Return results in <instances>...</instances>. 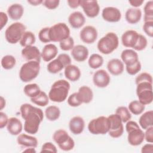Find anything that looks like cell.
Listing matches in <instances>:
<instances>
[{
	"label": "cell",
	"instance_id": "cell-1",
	"mask_svg": "<svg viewBox=\"0 0 153 153\" xmlns=\"http://www.w3.org/2000/svg\"><path fill=\"white\" fill-rule=\"evenodd\" d=\"M20 111L22 118L25 120L24 130L29 134H36L44 119L42 109L29 103H23L20 108Z\"/></svg>",
	"mask_w": 153,
	"mask_h": 153
},
{
	"label": "cell",
	"instance_id": "cell-2",
	"mask_svg": "<svg viewBox=\"0 0 153 153\" xmlns=\"http://www.w3.org/2000/svg\"><path fill=\"white\" fill-rule=\"evenodd\" d=\"M71 85L65 79H59L51 85L48 93V97L54 102L60 103L64 102L68 96Z\"/></svg>",
	"mask_w": 153,
	"mask_h": 153
},
{
	"label": "cell",
	"instance_id": "cell-3",
	"mask_svg": "<svg viewBox=\"0 0 153 153\" xmlns=\"http://www.w3.org/2000/svg\"><path fill=\"white\" fill-rule=\"evenodd\" d=\"M118 45L119 39L117 35L114 32H110L99 40L97 47L101 53L109 54L118 48Z\"/></svg>",
	"mask_w": 153,
	"mask_h": 153
},
{
	"label": "cell",
	"instance_id": "cell-4",
	"mask_svg": "<svg viewBox=\"0 0 153 153\" xmlns=\"http://www.w3.org/2000/svg\"><path fill=\"white\" fill-rule=\"evenodd\" d=\"M126 129L128 133L127 141L130 145L136 146L142 143L145 140L144 132L136 121L129 120L126 122Z\"/></svg>",
	"mask_w": 153,
	"mask_h": 153
},
{
	"label": "cell",
	"instance_id": "cell-5",
	"mask_svg": "<svg viewBox=\"0 0 153 153\" xmlns=\"http://www.w3.org/2000/svg\"><path fill=\"white\" fill-rule=\"evenodd\" d=\"M40 71V62L28 61L21 66L19 71V78L23 82H28L37 77Z\"/></svg>",
	"mask_w": 153,
	"mask_h": 153
},
{
	"label": "cell",
	"instance_id": "cell-6",
	"mask_svg": "<svg viewBox=\"0 0 153 153\" xmlns=\"http://www.w3.org/2000/svg\"><path fill=\"white\" fill-rule=\"evenodd\" d=\"M26 32L25 25L21 22L11 24L5 31V38L7 41L11 44L20 42L23 33Z\"/></svg>",
	"mask_w": 153,
	"mask_h": 153
},
{
	"label": "cell",
	"instance_id": "cell-7",
	"mask_svg": "<svg viewBox=\"0 0 153 153\" xmlns=\"http://www.w3.org/2000/svg\"><path fill=\"white\" fill-rule=\"evenodd\" d=\"M110 128L108 117L100 116L92 119L88 124V130L93 134H105L108 133Z\"/></svg>",
	"mask_w": 153,
	"mask_h": 153
},
{
	"label": "cell",
	"instance_id": "cell-8",
	"mask_svg": "<svg viewBox=\"0 0 153 153\" xmlns=\"http://www.w3.org/2000/svg\"><path fill=\"white\" fill-rule=\"evenodd\" d=\"M53 140L57 144L59 148L64 151H69L75 146L74 139L63 129H59L53 135Z\"/></svg>",
	"mask_w": 153,
	"mask_h": 153
},
{
	"label": "cell",
	"instance_id": "cell-9",
	"mask_svg": "<svg viewBox=\"0 0 153 153\" xmlns=\"http://www.w3.org/2000/svg\"><path fill=\"white\" fill-rule=\"evenodd\" d=\"M136 94L141 103L144 105L151 104L153 100L152 83L141 82L137 84Z\"/></svg>",
	"mask_w": 153,
	"mask_h": 153
},
{
	"label": "cell",
	"instance_id": "cell-10",
	"mask_svg": "<svg viewBox=\"0 0 153 153\" xmlns=\"http://www.w3.org/2000/svg\"><path fill=\"white\" fill-rule=\"evenodd\" d=\"M49 36L51 42H59L70 36V29L65 23H57L50 27Z\"/></svg>",
	"mask_w": 153,
	"mask_h": 153
},
{
	"label": "cell",
	"instance_id": "cell-11",
	"mask_svg": "<svg viewBox=\"0 0 153 153\" xmlns=\"http://www.w3.org/2000/svg\"><path fill=\"white\" fill-rule=\"evenodd\" d=\"M108 118L110 123V128L108 133L109 135L113 138L121 137L124 132V126L121 118L116 114H111Z\"/></svg>",
	"mask_w": 153,
	"mask_h": 153
},
{
	"label": "cell",
	"instance_id": "cell-12",
	"mask_svg": "<svg viewBox=\"0 0 153 153\" xmlns=\"http://www.w3.org/2000/svg\"><path fill=\"white\" fill-rule=\"evenodd\" d=\"M80 6L82 7L86 16L94 18L98 16L100 12V7L98 2L95 0H80Z\"/></svg>",
	"mask_w": 153,
	"mask_h": 153
},
{
	"label": "cell",
	"instance_id": "cell-13",
	"mask_svg": "<svg viewBox=\"0 0 153 153\" xmlns=\"http://www.w3.org/2000/svg\"><path fill=\"white\" fill-rule=\"evenodd\" d=\"M98 36L97 29L95 27L88 25L84 27L79 33L81 40L86 44H93L96 41Z\"/></svg>",
	"mask_w": 153,
	"mask_h": 153
},
{
	"label": "cell",
	"instance_id": "cell-14",
	"mask_svg": "<svg viewBox=\"0 0 153 153\" xmlns=\"http://www.w3.org/2000/svg\"><path fill=\"white\" fill-rule=\"evenodd\" d=\"M111 78L109 74L104 69L96 71L93 76L94 84L99 88L106 87L110 83Z\"/></svg>",
	"mask_w": 153,
	"mask_h": 153
},
{
	"label": "cell",
	"instance_id": "cell-15",
	"mask_svg": "<svg viewBox=\"0 0 153 153\" xmlns=\"http://www.w3.org/2000/svg\"><path fill=\"white\" fill-rule=\"evenodd\" d=\"M102 16L104 20L115 23L119 22L121 19V13L120 10L114 7H107L103 9Z\"/></svg>",
	"mask_w": 153,
	"mask_h": 153
},
{
	"label": "cell",
	"instance_id": "cell-16",
	"mask_svg": "<svg viewBox=\"0 0 153 153\" xmlns=\"http://www.w3.org/2000/svg\"><path fill=\"white\" fill-rule=\"evenodd\" d=\"M22 56L26 60L37 61L40 62L41 59V52L38 48L34 45L24 47L22 50Z\"/></svg>",
	"mask_w": 153,
	"mask_h": 153
},
{
	"label": "cell",
	"instance_id": "cell-17",
	"mask_svg": "<svg viewBox=\"0 0 153 153\" xmlns=\"http://www.w3.org/2000/svg\"><path fill=\"white\" fill-rule=\"evenodd\" d=\"M139 34V33L134 30H126L121 36V42L123 45L127 48H133L137 42Z\"/></svg>",
	"mask_w": 153,
	"mask_h": 153
},
{
	"label": "cell",
	"instance_id": "cell-18",
	"mask_svg": "<svg viewBox=\"0 0 153 153\" xmlns=\"http://www.w3.org/2000/svg\"><path fill=\"white\" fill-rule=\"evenodd\" d=\"M85 121L84 119L79 116L72 117L69 122V128L71 133L78 135L81 134L84 129Z\"/></svg>",
	"mask_w": 153,
	"mask_h": 153
},
{
	"label": "cell",
	"instance_id": "cell-19",
	"mask_svg": "<svg viewBox=\"0 0 153 153\" xmlns=\"http://www.w3.org/2000/svg\"><path fill=\"white\" fill-rule=\"evenodd\" d=\"M71 53L75 60L78 62H82L88 58L89 51L84 45H76L71 50Z\"/></svg>",
	"mask_w": 153,
	"mask_h": 153
},
{
	"label": "cell",
	"instance_id": "cell-20",
	"mask_svg": "<svg viewBox=\"0 0 153 153\" xmlns=\"http://www.w3.org/2000/svg\"><path fill=\"white\" fill-rule=\"evenodd\" d=\"M17 143L25 148H36L38 146L37 139L26 134H19L17 138Z\"/></svg>",
	"mask_w": 153,
	"mask_h": 153
},
{
	"label": "cell",
	"instance_id": "cell-21",
	"mask_svg": "<svg viewBox=\"0 0 153 153\" xmlns=\"http://www.w3.org/2000/svg\"><path fill=\"white\" fill-rule=\"evenodd\" d=\"M58 48L53 44L45 45L41 51V58L44 62H48L53 60L57 55Z\"/></svg>",
	"mask_w": 153,
	"mask_h": 153
},
{
	"label": "cell",
	"instance_id": "cell-22",
	"mask_svg": "<svg viewBox=\"0 0 153 153\" xmlns=\"http://www.w3.org/2000/svg\"><path fill=\"white\" fill-rule=\"evenodd\" d=\"M68 22L72 27L79 29L85 24V18L80 11H74L69 16Z\"/></svg>",
	"mask_w": 153,
	"mask_h": 153
},
{
	"label": "cell",
	"instance_id": "cell-23",
	"mask_svg": "<svg viewBox=\"0 0 153 153\" xmlns=\"http://www.w3.org/2000/svg\"><path fill=\"white\" fill-rule=\"evenodd\" d=\"M107 69L112 75L117 76L123 72L124 66L121 60L118 59H112L107 63Z\"/></svg>",
	"mask_w": 153,
	"mask_h": 153
},
{
	"label": "cell",
	"instance_id": "cell-24",
	"mask_svg": "<svg viewBox=\"0 0 153 153\" xmlns=\"http://www.w3.org/2000/svg\"><path fill=\"white\" fill-rule=\"evenodd\" d=\"M121 61L126 66H130L139 60L137 53L132 49H125L121 54Z\"/></svg>",
	"mask_w": 153,
	"mask_h": 153
},
{
	"label": "cell",
	"instance_id": "cell-25",
	"mask_svg": "<svg viewBox=\"0 0 153 153\" xmlns=\"http://www.w3.org/2000/svg\"><path fill=\"white\" fill-rule=\"evenodd\" d=\"M7 131L13 136L19 135L22 131L23 124L21 121L16 117H11L7 125Z\"/></svg>",
	"mask_w": 153,
	"mask_h": 153
},
{
	"label": "cell",
	"instance_id": "cell-26",
	"mask_svg": "<svg viewBox=\"0 0 153 153\" xmlns=\"http://www.w3.org/2000/svg\"><path fill=\"white\" fill-rule=\"evenodd\" d=\"M64 74L68 80L74 82L78 80L81 75L79 68L74 65H69L65 68Z\"/></svg>",
	"mask_w": 153,
	"mask_h": 153
},
{
	"label": "cell",
	"instance_id": "cell-27",
	"mask_svg": "<svg viewBox=\"0 0 153 153\" xmlns=\"http://www.w3.org/2000/svg\"><path fill=\"white\" fill-rule=\"evenodd\" d=\"M142 11L138 8H130L127 10L125 19L130 24H136L141 19Z\"/></svg>",
	"mask_w": 153,
	"mask_h": 153
},
{
	"label": "cell",
	"instance_id": "cell-28",
	"mask_svg": "<svg viewBox=\"0 0 153 153\" xmlns=\"http://www.w3.org/2000/svg\"><path fill=\"white\" fill-rule=\"evenodd\" d=\"M24 13V8L20 4H13L7 9L8 17L13 20H17L22 18Z\"/></svg>",
	"mask_w": 153,
	"mask_h": 153
},
{
	"label": "cell",
	"instance_id": "cell-29",
	"mask_svg": "<svg viewBox=\"0 0 153 153\" xmlns=\"http://www.w3.org/2000/svg\"><path fill=\"white\" fill-rule=\"evenodd\" d=\"M77 93L82 103H89L93 99V91L88 86H81L79 88Z\"/></svg>",
	"mask_w": 153,
	"mask_h": 153
},
{
	"label": "cell",
	"instance_id": "cell-30",
	"mask_svg": "<svg viewBox=\"0 0 153 153\" xmlns=\"http://www.w3.org/2000/svg\"><path fill=\"white\" fill-rule=\"evenodd\" d=\"M139 124L143 130L153 126V111H148L142 114L139 118Z\"/></svg>",
	"mask_w": 153,
	"mask_h": 153
},
{
	"label": "cell",
	"instance_id": "cell-31",
	"mask_svg": "<svg viewBox=\"0 0 153 153\" xmlns=\"http://www.w3.org/2000/svg\"><path fill=\"white\" fill-rule=\"evenodd\" d=\"M60 108L54 105L48 106L45 110V117L50 121H54L58 120L60 116Z\"/></svg>",
	"mask_w": 153,
	"mask_h": 153
},
{
	"label": "cell",
	"instance_id": "cell-32",
	"mask_svg": "<svg viewBox=\"0 0 153 153\" xmlns=\"http://www.w3.org/2000/svg\"><path fill=\"white\" fill-rule=\"evenodd\" d=\"M65 68V66L63 63L57 57L48 63L47 69L49 73L55 74L60 72Z\"/></svg>",
	"mask_w": 153,
	"mask_h": 153
},
{
	"label": "cell",
	"instance_id": "cell-33",
	"mask_svg": "<svg viewBox=\"0 0 153 153\" xmlns=\"http://www.w3.org/2000/svg\"><path fill=\"white\" fill-rule=\"evenodd\" d=\"M35 41L36 38L35 34L31 31H26L23 33L19 43L23 47H26L33 45L35 42Z\"/></svg>",
	"mask_w": 153,
	"mask_h": 153
},
{
	"label": "cell",
	"instance_id": "cell-34",
	"mask_svg": "<svg viewBox=\"0 0 153 153\" xmlns=\"http://www.w3.org/2000/svg\"><path fill=\"white\" fill-rule=\"evenodd\" d=\"M49 97L46 93L44 91H41L40 93L34 97L30 98V100L34 104L39 106H45L49 103Z\"/></svg>",
	"mask_w": 153,
	"mask_h": 153
},
{
	"label": "cell",
	"instance_id": "cell-35",
	"mask_svg": "<svg viewBox=\"0 0 153 153\" xmlns=\"http://www.w3.org/2000/svg\"><path fill=\"white\" fill-rule=\"evenodd\" d=\"M128 109L130 113L138 115L142 114L145 109V105L141 103L139 100H133L130 102Z\"/></svg>",
	"mask_w": 153,
	"mask_h": 153
},
{
	"label": "cell",
	"instance_id": "cell-36",
	"mask_svg": "<svg viewBox=\"0 0 153 153\" xmlns=\"http://www.w3.org/2000/svg\"><path fill=\"white\" fill-rule=\"evenodd\" d=\"M39 85L36 83L28 84L24 87V93L29 97L32 98L37 96L41 91Z\"/></svg>",
	"mask_w": 153,
	"mask_h": 153
},
{
	"label": "cell",
	"instance_id": "cell-37",
	"mask_svg": "<svg viewBox=\"0 0 153 153\" xmlns=\"http://www.w3.org/2000/svg\"><path fill=\"white\" fill-rule=\"evenodd\" d=\"M103 63V58L99 54H92L88 60V64L90 68L96 69L102 66Z\"/></svg>",
	"mask_w": 153,
	"mask_h": 153
},
{
	"label": "cell",
	"instance_id": "cell-38",
	"mask_svg": "<svg viewBox=\"0 0 153 153\" xmlns=\"http://www.w3.org/2000/svg\"><path fill=\"white\" fill-rule=\"evenodd\" d=\"M1 66L5 70L13 69L16 64V59L12 55H5L1 59Z\"/></svg>",
	"mask_w": 153,
	"mask_h": 153
},
{
	"label": "cell",
	"instance_id": "cell-39",
	"mask_svg": "<svg viewBox=\"0 0 153 153\" xmlns=\"http://www.w3.org/2000/svg\"><path fill=\"white\" fill-rule=\"evenodd\" d=\"M119 117L121 118L123 123H126L128 121L131 120V115L130 112L129 111L128 108L124 106H121L118 107L116 109L115 113Z\"/></svg>",
	"mask_w": 153,
	"mask_h": 153
},
{
	"label": "cell",
	"instance_id": "cell-40",
	"mask_svg": "<svg viewBox=\"0 0 153 153\" xmlns=\"http://www.w3.org/2000/svg\"><path fill=\"white\" fill-rule=\"evenodd\" d=\"M144 10V22L153 21V1H148L143 8Z\"/></svg>",
	"mask_w": 153,
	"mask_h": 153
},
{
	"label": "cell",
	"instance_id": "cell-41",
	"mask_svg": "<svg viewBox=\"0 0 153 153\" xmlns=\"http://www.w3.org/2000/svg\"><path fill=\"white\" fill-rule=\"evenodd\" d=\"M60 48L63 51L71 50L74 47V40L71 36L59 42Z\"/></svg>",
	"mask_w": 153,
	"mask_h": 153
},
{
	"label": "cell",
	"instance_id": "cell-42",
	"mask_svg": "<svg viewBox=\"0 0 153 153\" xmlns=\"http://www.w3.org/2000/svg\"><path fill=\"white\" fill-rule=\"evenodd\" d=\"M148 44L146 38L142 34H139L138 39L133 49L136 51H142L145 49Z\"/></svg>",
	"mask_w": 153,
	"mask_h": 153
},
{
	"label": "cell",
	"instance_id": "cell-43",
	"mask_svg": "<svg viewBox=\"0 0 153 153\" xmlns=\"http://www.w3.org/2000/svg\"><path fill=\"white\" fill-rule=\"evenodd\" d=\"M67 102L68 105L72 107H78L82 103L78 97L77 92L71 94L68 97Z\"/></svg>",
	"mask_w": 153,
	"mask_h": 153
},
{
	"label": "cell",
	"instance_id": "cell-44",
	"mask_svg": "<svg viewBox=\"0 0 153 153\" xmlns=\"http://www.w3.org/2000/svg\"><path fill=\"white\" fill-rule=\"evenodd\" d=\"M50 27H45L42 28L38 33V38L41 42L43 43H48L51 42L49 36Z\"/></svg>",
	"mask_w": 153,
	"mask_h": 153
},
{
	"label": "cell",
	"instance_id": "cell-45",
	"mask_svg": "<svg viewBox=\"0 0 153 153\" xmlns=\"http://www.w3.org/2000/svg\"><path fill=\"white\" fill-rule=\"evenodd\" d=\"M142 68V65L139 60L136 62L132 65L126 66V70L127 72L130 75H134L137 74Z\"/></svg>",
	"mask_w": 153,
	"mask_h": 153
},
{
	"label": "cell",
	"instance_id": "cell-46",
	"mask_svg": "<svg viewBox=\"0 0 153 153\" xmlns=\"http://www.w3.org/2000/svg\"><path fill=\"white\" fill-rule=\"evenodd\" d=\"M141 82H149L152 83V75L150 74L145 72L140 73L136 76L135 79V83L137 84Z\"/></svg>",
	"mask_w": 153,
	"mask_h": 153
},
{
	"label": "cell",
	"instance_id": "cell-47",
	"mask_svg": "<svg viewBox=\"0 0 153 153\" xmlns=\"http://www.w3.org/2000/svg\"><path fill=\"white\" fill-rule=\"evenodd\" d=\"M41 152H51L54 153H56L57 152L56 146L51 142H47L44 143L41 148V150L40 151Z\"/></svg>",
	"mask_w": 153,
	"mask_h": 153
},
{
	"label": "cell",
	"instance_id": "cell-48",
	"mask_svg": "<svg viewBox=\"0 0 153 153\" xmlns=\"http://www.w3.org/2000/svg\"><path fill=\"white\" fill-rule=\"evenodd\" d=\"M143 30L148 36L152 38L153 36V21L144 22Z\"/></svg>",
	"mask_w": 153,
	"mask_h": 153
},
{
	"label": "cell",
	"instance_id": "cell-49",
	"mask_svg": "<svg viewBox=\"0 0 153 153\" xmlns=\"http://www.w3.org/2000/svg\"><path fill=\"white\" fill-rule=\"evenodd\" d=\"M60 3L59 0H45L43 1V5L49 10H54L58 7Z\"/></svg>",
	"mask_w": 153,
	"mask_h": 153
},
{
	"label": "cell",
	"instance_id": "cell-50",
	"mask_svg": "<svg viewBox=\"0 0 153 153\" xmlns=\"http://www.w3.org/2000/svg\"><path fill=\"white\" fill-rule=\"evenodd\" d=\"M145 140L148 143H153V126H151L145 130L144 133Z\"/></svg>",
	"mask_w": 153,
	"mask_h": 153
},
{
	"label": "cell",
	"instance_id": "cell-51",
	"mask_svg": "<svg viewBox=\"0 0 153 153\" xmlns=\"http://www.w3.org/2000/svg\"><path fill=\"white\" fill-rule=\"evenodd\" d=\"M57 58L63 63V64L65 65V67L69 65H71V59L68 54H66V53L60 54L57 56Z\"/></svg>",
	"mask_w": 153,
	"mask_h": 153
},
{
	"label": "cell",
	"instance_id": "cell-52",
	"mask_svg": "<svg viewBox=\"0 0 153 153\" xmlns=\"http://www.w3.org/2000/svg\"><path fill=\"white\" fill-rule=\"evenodd\" d=\"M9 118H8L7 114L2 111L0 112V128H3L7 126Z\"/></svg>",
	"mask_w": 153,
	"mask_h": 153
},
{
	"label": "cell",
	"instance_id": "cell-53",
	"mask_svg": "<svg viewBox=\"0 0 153 153\" xmlns=\"http://www.w3.org/2000/svg\"><path fill=\"white\" fill-rule=\"evenodd\" d=\"M8 16L7 14L3 12V11H1L0 12V24H1V30H2L3 29V27L6 25V24L8 22Z\"/></svg>",
	"mask_w": 153,
	"mask_h": 153
},
{
	"label": "cell",
	"instance_id": "cell-54",
	"mask_svg": "<svg viewBox=\"0 0 153 153\" xmlns=\"http://www.w3.org/2000/svg\"><path fill=\"white\" fill-rule=\"evenodd\" d=\"M142 153H152L153 152V144L151 143L144 145L141 149Z\"/></svg>",
	"mask_w": 153,
	"mask_h": 153
},
{
	"label": "cell",
	"instance_id": "cell-55",
	"mask_svg": "<svg viewBox=\"0 0 153 153\" xmlns=\"http://www.w3.org/2000/svg\"><path fill=\"white\" fill-rule=\"evenodd\" d=\"M67 3L71 8H76L80 6V0H68Z\"/></svg>",
	"mask_w": 153,
	"mask_h": 153
},
{
	"label": "cell",
	"instance_id": "cell-56",
	"mask_svg": "<svg viewBox=\"0 0 153 153\" xmlns=\"http://www.w3.org/2000/svg\"><path fill=\"white\" fill-rule=\"evenodd\" d=\"M144 1L143 0H130L128 1V3L133 7V8H137L140 6H141Z\"/></svg>",
	"mask_w": 153,
	"mask_h": 153
},
{
	"label": "cell",
	"instance_id": "cell-57",
	"mask_svg": "<svg viewBox=\"0 0 153 153\" xmlns=\"http://www.w3.org/2000/svg\"><path fill=\"white\" fill-rule=\"evenodd\" d=\"M27 2L33 6H37L43 3L42 0H28Z\"/></svg>",
	"mask_w": 153,
	"mask_h": 153
},
{
	"label": "cell",
	"instance_id": "cell-58",
	"mask_svg": "<svg viewBox=\"0 0 153 153\" xmlns=\"http://www.w3.org/2000/svg\"><path fill=\"white\" fill-rule=\"evenodd\" d=\"M35 148H26L25 149L23 150V152H29V153H35L36 151L35 149Z\"/></svg>",
	"mask_w": 153,
	"mask_h": 153
},
{
	"label": "cell",
	"instance_id": "cell-59",
	"mask_svg": "<svg viewBox=\"0 0 153 153\" xmlns=\"http://www.w3.org/2000/svg\"><path fill=\"white\" fill-rule=\"evenodd\" d=\"M5 105H6L5 99L2 96H1V111L5 107Z\"/></svg>",
	"mask_w": 153,
	"mask_h": 153
}]
</instances>
